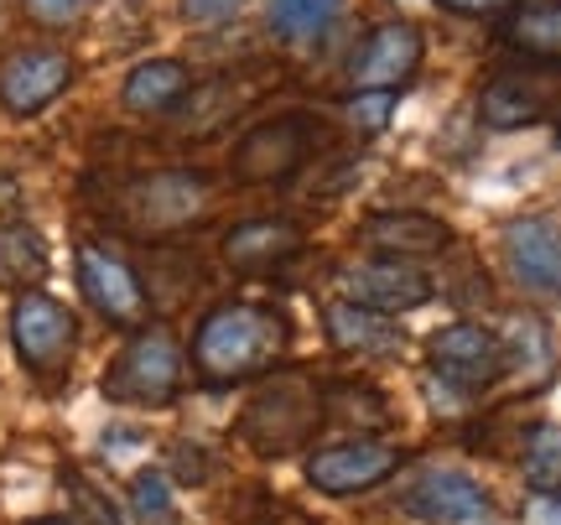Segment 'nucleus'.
<instances>
[{
  "label": "nucleus",
  "mask_w": 561,
  "mask_h": 525,
  "mask_svg": "<svg viewBox=\"0 0 561 525\" xmlns=\"http://www.w3.org/2000/svg\"><path fill=\"white\" fill-rule=\"evenodd\" d=\"M187 89H193V73L178 58H151V62H140V68H130V79H125V110H136V115H167V110H178L187 100Z\"/></svg>",
  "instance_id": "18"
},
{
  "label": "nucleus",
  "mask_w": 561,
  "mask_h": 525,
  "mask_svg": "<svg viewBox=\"0 0 561 525\" xmlns=\"http://www.w3.org/2000/svg\"><path fill=\"white\" fill-rule=\"evenodd\" d=\"M442 5H453V11H494V5H510V0H442Z\"/></svg>",
  "instance_id": "32"
},
{
  "label": "nucleus",
  "mask_w": 561,
  "mask_h": 525,
  "mask_svg": "<svg viewBox=\"0 0 561 525\" xmlns=\"http://www.w3.org/2000/svg\"><path fill=\"white\" fill-rule=\"evenodd\" d=\"M307 162V130L301 121H271L244 130L234 146V178L240 182H280Z\"/></svg>",
  "instance_id": "12"
},
{
  "label": "nucleus",
  "mask_w": 561,
  "mask_h": 525,
  "mask_svg": "<svg viewBox=\"0 0 561 525\" xmlns=\"http://www.w3.org/2000/svg\"><path fill=\"white\" fill-rule=\"evenodd\" d=\"M280 422V437H276V453L286 447H297L312 426H318V401L301 390V385H276V390H265L261 401L250 406V416H244V437L255 447H265V437L276 432Z\"/></svg>",
  "instance_id": "14"
},
{
  "label": "nucleus",
  "mask_w": 561,
  "mask_h": 525,
  "mask_svg": "<svg viewBox=\"0 0 561 525\" xmlns=\"http://www.w3.org/2000/svg\"><path fill=\"white\" fill-rule=\"evenodd\" d=\"M396 468H401V453H396V447L348 437V443L318 447V453L307 458V479H312L322 494H359V489L385 484Z\"/></svg>",
  "instance_id": "10"
},
{
  "label": "nucleus",
  "mask_w": 561,
  "mask_h": 525,
  "mask_svg": "<svg viewBox=\"0 0 561 525\" xmlns=\"http://www.w3.org/2000/svg\"><path fill=\"white\" fill-rule=\"evenodd\" d=\"M32 525H68V521H32Z\"/></svg>",
  "instance_id": "34"
},
{
  "label": "nucleus",
  "mask_w": 561,
  "mask_h": 525,
  "mask_svg": "<svg viewBox=\"0 0 561 525\" xmlns=\"http://www.w3.org/2000/svg\"><path fill=\"white\" fill-rule=\"evenodd\" d=\"M348 115H354V121H369L364 130H380V121L390 115V94H354Z\"/></svg>",
  "instance_id": "28"
},
{
  "label": "nucleus",
  "mask_w": 561,
  "mask_h": 525,
  "mask_svg": "<svg viewBox=\"0 0 561 525\" xmlns=\"http://www.w3.org/2000/svg\"><path fill=\"white\" fill-rule=\"evenodd\" d=\"M83 0H26V11L42 21V26H68V21L79 16Z\"/></svg>",
  "instance_id": "27"
},
{
  "label": "nucleus",
  "mask_w": 561,
  "mask_h": 525,
  "mask_svg": "<svg viewBox=\"0 0 561 525\" xmlns=\"http://www.w3.org/2000/svg\"><path fill=\"white\" fill-rule=\"evenodd\" d=\"M11 339H16V354L32 375L58 380L68 359H73V349H79V323H73V312L58 297L21 292L16 307H11Z\"/></svg>",
  "instance_id": "3"
},
{
  "label": "nucleus",
  "mask_w": 561,
  "mask_h": 525,
  "mask_svg": "<svg viewBox=\"0 0 561 525\" xmlns=\"http://www.w3.org/2000/svg\"><path fill=\"white\" fill-rule=\"evenodd\" d=\"M328 333L343 354H380V349L396 344V333L385 323L380 312L369 307H354V303H333L328 307Z\"/></svg>",
  "instance_id": "21"
},
{
  "label": "nucleus",
  "mask_w": 561,
  "mask_h": 525,
  "mask_svg": "<svg viewBox=\"0 0 561 525\" xmlns=\"http://www.w3.org/2000/svg\"><path fill=\"white\" fill-rule=\"evenodd\" d=\"M140 224H151V229H167V224H182L198 214L203 203V187L193 178H182V172H161V178L140 182Z\"/></svg>",
  "instance_id": "19"
},
{
  "label": "nucleus",
  "mask_w": 561,
  "mask_h": 525,
  "mask_svg": "<svg viewBox=\"0 0 561 525\" xmlns=\"http://www.w3.org/2000/svg\"><path fill=\"white\" fill-rule=\"evenodd\" d=\"M343 292L354 307H369V312H416V307L432 303V276L421 271L416 261H390V255H375V261H359L343 271Z\"/></svg>",
  "instance_id": "4"
},
{
  "label": "nucleus",
  "mask_w": 561,
  "mask_h": 525,
  "mask_svg": "<svg viewBox=\"0 0 561 525\" xmlns=\"http://www.w3.org/2000/svg\"><path fill=\"white\" fill-rule=\"evenodd\" d=\"M504 255L525 292L561 297V229L551 219H510L504 224Z\"/></svg>",
  "instance_id": "11"
},
{
  "label": "nucleus",
  "mask_w": 561,
  "mask_h": 525,
  "mask_svg": "<svg viewBox=\"0 0 561 525\" xmlns=\"http://www.w3.org/2000/svg\"><path fill=\"white\" fill-rule=\"evenodd\" d=\"M551 110V89L541 79H525V73H494L479 94V115L489 130H520L536 125Z\"/></svg>",
  "instance_id": "16"
},
{
  "label": "nucleus",
  "mask_w": 561,
  "mask_h": 525,
  "mask_svg": "<svg viewBox=\"0 0 561 525\" xmlns=\"http://www.w3.org/2000/svg\"><path fill=\"white\" fill-rule=\"evenodd\" d=\"M339 16V0H271V26L280 37L307 42L328 32V21Z\"/></svg>",
  "instance_id": "24"
},
{
  "label": "nucleus",
  "mask_w": 561,
  "mask_h": 525,
  "mask_svg": "<svg viewBox=\"0 0 561 525\" xmlns=\"http://www.w3.org/2000/svg\"><path fill=\"white\" fill-rule=\"evenodd\" d=\"M525 525H561V494H536L525 505Z\"/></svg>",
  "instance_id": "29"
},
{
  "label": "nucleus",
  "mask_w": 561,
  "mask_h": 525,
  "mask_svg": "<svg viewBox=\"0 0 561 525\" xmlns=\"http://www.w3.org/2000/svg\"><path fill=\"white\" fill-rule=\"evenodd\" d=\"M286 349V318L276 307L255 303H224L198 323L193 364L208 385H234L244 375H261Z\"/></svg>",
  "instance_id": "1"
},
{
  "label": "nucleus",
  "mask_w": 561,
  "mask_h": 525,
  "mask_svg": "<svg viewBox=\"0 0 561 525\" xmlns=\"http://www.w3.org/2000/svg\"><path fill=\"white\" fill-rule=\"evenodd\" d=\"M178 458H182V464H178V473H182V479H187V484H198L203 473H208V468L198 464V458H203L198 447H187V443H182V447H178Z\"/></svg>",
  "instance_id": "31"
},
{
  "label": "nucleus",
  "mask_w": 561,
  "mask_h": 525,
  "mask_svg": "<svg viewBox=\"0 0 561 525\" xmlns=\"http://www.w3.org/2000/svg\"><path fill=\"white\" fill-rule=\"evenodd\" d=\"M68 489L79 494V510H83V515H89V521H94V525H121V515H115V510L104 505V494H100V489H89V484H83V479H79V473L68 479Z\"/></svg>",
  "instance_id": "26"
},
{
  "label": "nucleus",
  "mask_w": 561,
  "mask_h": 525,
  "mask_svg": "<svg viewBox=\"0 0 561 525\" xmlns=\"http://www.w3.org/2000/svg\"><path fill=\"white\" fill-rule=\"evenodd\" d=\"M5 16H11V0H0V26H5Z\"/></svg>",
  "instance_id": "33"
},
{
  "label": "nucleus",
  "mask_w": 561,
  "mask_h": 525,
  "mask_svg": "<svg viewBox=\"0 0 561 525\" xmlns=\"http://www.w3.org/2000/svg\"><path fill=\"white\" fill-rule=\"evenodd\" d=\"M244 0H187V16L193 21H224V16H234Z\"/></svg>",
  "instance_id": "30"
},
{
  "label": "nucleus",
  "mask_w": 561,
  "mask_h": 525,
  "mask_svg": "<svg viewBox=\"0 0 561 525\" xmlns=\"http://www.w3.org/2000/svg\"><path fill=\"white\" fill-rule=\"evenodd\" d=\"M47 276V244L32 224H0V282L16 292H37Z\"/></svg>",
  "instance_id": "20"
},
{
  "label": "nucleus",
  "mask_w": 561,
  "mask_h": 525,
  "mask_svg": "<svg viewBox=\"0 0 561 525\" xmlns=\"http://www.w3.org/2000/svg\"><path fill=\"white\" fill-rule=\"evenodd\" d=\"M130 505H136L140 521H151V525H167L172 521V489H167V479L161 473H136V484H130Z\"/></svg>",
  "instance_id": "25"
},
{
  "label": "nucleus",
  "mask_w": 561,
  "mask_h": 525,
  "mask_svg": "<svg viewBox=\"0 0 561 525\" xmlns=\"http://www.w3.org/2000/svg\"><path fill=\"white\" fill-rule=\"evenodd\" d=\"M297 250H301V229L291 219H250L240 229H229L224 261L244 271V276H261V271H276L280 261H291Z\"/></svg>",
  "instance_id": "15"
},
{
  "label": "nucleus",
  "mask_w": 561,
  "mask_h": 525,
  "mask_svg": "<svg viewBox=\"0 0 561 525\" xmlns=\"http://www.w3.org/2000/svg\"><path fill=\"white\" fill-rule=\"evenodd\" d=\"M79 286L89 307L121 328H136L146 318V292L130 261H121L110 244H79Z\"/></svg>",
  "instance_id": "7"
},
{
  "label": "nucleus",
  "mask_w": 561,
  "mask_h": 525,
  "mask_svg": "<svg viewBox=\"0 0 561 525\" xmlns=\"http://www.w3.org/2000/svg\"><path fill=\"white\" fill-rule=\"evenodd\" d=\"M432 364L447 385L458 390H483L494 385L510 369V354H504V339H494L489 328L479 323H453V328H437L432 333Z\"/></svg>",
  "instance_id": "5"
},
{
  "label": "nucleus",
  "mask_w": 561,
  "mask_h": 525,
  "mask_svg": "<svg viewBox=\"0 0 561 525\" xmlns=\"http://www.w3.org/2000/svg\"><path fill=\"white\" fill-rule=\"evenodd\" d=\"M500 37L510 53L561 68V0H525L520 11H510Z\"/></svg>",
  "instance_id": "17"
},
{
  "label": "nucleus",
  "mask_w": 561,
  "mask_h": 525,
  "mask_svg": "<svg viewBox=\"0 0 561 525\" xmlns=\"http://www.w3.org/2000/svg\"><path fill=\"white\" fill-rule=\"evenodd\" d=\"M504 354L510 364L530 375V385H546L551 380V364H557V344H551V328L541 318H515L510 323V339H504Z\"/></svg>",
  "instance_id": "22"
},
{
  "label": "nucleus",
  "mask_w": 561,
  "mask_h": 525,
  "mask_svg": "<svg viewBox=\"0 0 561 525\" xmlns=\"http://www.w3.org/2000/svg\"><path fill=\"white\" fill-rule=\"evenodd\" d=\"M520 468H525V484L536 489V494H561V426H551V422L530 426Z\"/></svg>",
  "instance_id": "23"
},
{
  "label": "nucleus",
  "mask_w": 561,
  "mask_h": 525,
  "mask_svg": "<svg viewBox=\"0 0 561 525\" xmlns=\"http://www.w3.org/2000/svg\"><path fill=\"white\" fill-rule=\"evenodd\" d=\"M182 385V354L167 328H146L121 349L104 375V396L125 406H167Z\"/></svg>",
  "instance_id": "2"
},
{
  "label": "nucleus",
  "mask_w": 561,
  "mask_h": 525,
  "mask_svg": "<svg viewBox=\"0 0 561 525\" xmlns=\"http://www.w3.org/2000/svg\"><path fill=\"white\" fill-rule=\"evenodd\" d=\"M401 505L416 521L432 525H473L489 515V489L479 479H468L462 468H421L416 479L405 484Z\"/></svg>",
  "instance_id": "9"
},
{
  "label": "nucleus",
  "mask_w": 561,
  "mask_h": 525,
  "mask_svg": "<svg viewBox=\"0 0 561 525\" xmlns=\"http://www.w3.org/2000/svg\"><path fill=\"white\" fill-rule=\"evenodd\" d=\"M364 244L390 255V261H421V255H442L453 244V229L442 219H432V214H401V208H390V214H375V219L364 224Z\"/></svg>",
  "instance_id": "13"
},
{
  "label": "nucleus",
  "mask_w": 561,
  "mask_h": 525,
  "mask_svg": "<svg viewBox=\"0 0 561 525\" xmlns=\"http://www.w3.org/2000/svg\"><path fill=\"white\" fill-rule=\"evenodd\" d=\"M416 68H421V32L411 21H385L354 53L348 83H354V94H396Z\"/></svg>",
  "instance_id": "6"
},
{
  "label": "nucleus",
  "mask_w": 561,
  "mask_h": 525,
  "mask_svg": "<svg viewBox=\"0 0 561 525\" xmlns=\"http://www.w3.org/2000/svg\"><path fill=\"white\" fill-rule=\"evenodd\" d=\"M68 83H73V62L62 47H26L0 62V104L21 121L42 115Z\"/></svg>",
  "instance_id": "8"
}]
</instances>
